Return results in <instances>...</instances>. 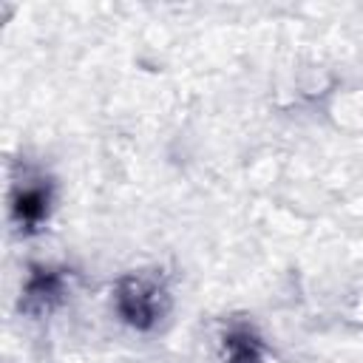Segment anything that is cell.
Wrapping results in <instances>:
<instances>
[{
  "label": "cell",
  "mask_w": 363,
  "mask_h": 363,
  "mask_svg": "<svg viewBox=\"0 0 363 363\" xmlns=\"http://www.w3.org/2000/svg\"><path fill=\"white\" fill-rule=\"evenodd\" d=\"M227 360L230 363H258V343L247 332H233L224 337Z\"/></svg>",
  "instance_id": "277c9868"
},
{
  "label": "cell",
  "mask_w": 363,
  "mask_h": 363,
  "mask_svg": "<svg viewBox=\"0 0 363 363\" xmlns=\"http://www.w3.org/2000/svg\"><path fill=\"white\" fill-rule=\"evenodd\" d=\"M54 295H60V278L51 272H37L26 286V309L43 312V309H48V301Z\"/></svg>",
  "instance_id": "3957f363"
},
{
  "label": "cell",
  "mask_w": 363,
  "mask_h": 363,
  "mask_svg": "<svg viewBox=\"0 0 363 363\" xmlns=\"http://www.w3.org/2000/svg\"><path fill=\"white\" fill-rule=\"evenodd\" d=\"M116 309L130 326L150 329L167 309V292L147 275H128L116 286Z\"/></svg>",
  "instance_id": "6da1fadb"
},
{
  "label": "cell",
  "mask_w": 363,
  "mask_h": 363,
  "mask_svg": "<svg viewBox=\"0 0 363 363\" xmlns=\"http://www.w3.org/2000/svg\"><path fill=\"white\" fill-rule=\"evenodd\" d=\"M48 213V190L43 184H26L14 199V216L23 230H37Z\"/></svg>",
  "instance_id": "7a4b0ae2"
}]
</instances>
